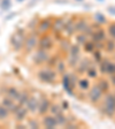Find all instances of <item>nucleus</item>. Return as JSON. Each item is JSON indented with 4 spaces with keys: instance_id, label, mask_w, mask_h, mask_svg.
<instances>
[{
    "instance_id": "1",
    "label": "nucleus",
    "mask_w": 115,
    "mask_h": 129,
    "mask_svg": "<svg viewBox=\"0 0 115 129\" xmlns=\"http://www.w3.org/2000/svg\"><path fill=\"white\" fill-rule=\"evenodd\" d=\"M25 30L23 28H19L16 29V31L9 38V43L15 52L21 51L22 48H24V43H25Z\"/></svg>"
},
{
    "instance_id": "2",
    "label": "nucleus",
    "mask_w": 115,
    "mask_h": 129,
    "mask_svg": "<svg viewBox=\"0 0 115 129\" xmlns=\"http://www.w3.org/2000/svg\"><path fill=\"white\" fill-rule=\"evenodd\" d=\"M37 77L43 83L53 84L56 80V70H53V68H50V67L40 69L37 73Z\"/></svg>"
},
{
    "instance_id": "3",
    "label": "nucleus",
    "mask_w": 115,
    "mask_h": 129,
    "mask_svg": "<svg viewBox=\"0 0 115 129\" xmlns=\"http://www.w3.org/2000/svg\"><path fill=\"white\" fill-rule=\"evenodd\" d=\"M100 111L107 116H113L115 114V97L112 93H107L104 99V104Z\"/></svg>"
},
{
    "instance_id": "4",
    "label": "nucleus",
    "mask_w": 115,
    "mask_h": 129,
    "mask_svg": "<svg viewBox=\"0 0 115 129\" xmlns=\"http://www.w3.org/2000/svg\"><path fill=\"white\" fill-rule=\"evenodd\" d=\"M38 32L37 30L32 31L30 35H28V37L25 38V43H24V50L27 53H30L33 50H36L38 46Z\"/></svg>"
},
{
    "instance_id": "5",
    "label": "nucleus",
    "mask_w": 115,
    "mask_h": 129,
    "mask_svg": "<svg viewBox=\"0 0 115 129\" xmlns=\"http://www.w3.org/2000/svg\"><path fill=\"white\" fill-rule=\"evenodd\" d=\"M50 53L46 50H43V48H37L35 51V53L32 54V62L37 66H40V64H44L47 62V60L50 59Z\"/></svg>"
},
{
    "instance_id": "6",
    "label": "nucleus",
    "mask_w": 115,
    "mask_h": 129,
    "mask_svg": "<svg viewBox=\"0 0 115 129\" xmlns=\"http://www.w3.org/2000/svg\"><path fill=\"white\" fill-rule=\"evenodd\" d=\"M102 94H104V92H102L101 88L99 86V84L97 83L92 88H90V90H89V100L92 104H97V103L100 102Z\"/></svg>"
},
{
    "instance_id": "7",
    "label": "nucleus",
    "mask_w": 115,
    "mask_h": 129,
    "mask_svg": "<svg viewBox=\"0 0 115 129\" xmlns=\"http://www.w3.org/2000/svg\"><path fill=\"white\" fill-rule=\"evenodd\" d=\"M54 47V40L50 35H43L38 39V46L37 48H43L46 51H50Z\"/></svg>"
},
{
    "instance_id": "8",
    "label": "nucleus",
    "mask_w": 115,
    "mask_h": 129,
    "mask_svg": "<svg viewBox=\"0 0 115 129\" xmlns=\"http://www.w3.org/2000/svg\"><path fill=\"white\" fill-rule=\"evenodd\" d=\"M90 67H91V60L89 59V58H86V56H84V58H82L80 60L78 64L76 66V73L80 74V75L86 74V72H88V69Z\"/></svg>"
},
{
    "instance_id": "9",
    "label": "nucleus",
    "mask_w": 115,
    "mask_h": 129,
    "mask_svg": "<svg viewBox=\"0 0 115 129\" xmlns=\"http://www.w3.org/2000/svg\"><path fill=\"white\" fill-rule=\"evenodd\" d=\"M66 21H67V20L64 19V17H56L53 21V23H52V28H51L53 34L59 35V34L63 32L64 25H66Z\"/></svg>"
},
{
    "instance_id": "10",
    "label": "nucleus",
    "mask_w": 115,
    "mask_h": 129,
    "mask_svg": "<svg viewBox=\"0 0 115 129\" xmlns=\"http://www.w3.org/2000/svg\"><path fill=\"white\" fill-rule=\"evenodd\" d=\"M42 123H43V126L45 127V128H47V129H54V128H56V127L59 126L58 121H56L55 115H52V114L51 115L45 114V115L43 116Z\"/></svg>"
},
{
    "instance_id": "11",
    "label": "nucleus",
    "mask_w": 115,
    "mask_h": 129,
    "mask_svg": "<svg viewBox=\"0 0 115 129\" xmlns=\"http://www.w3.org/2000/svg\"><path fill=\"white\" fill-rule=\"evenodd\" d=\"M39 102H40V99L37 98L36 96H30L29 100H28L27 105H25L27 108H28V111H29V113H31V114H36V113H38Z\"/></svg>"
},
{
    "instance_id": "12",
    "label": "nucleus",
    "mask_w": 115,
    "mask_h": 129,
    "mask_svg": "<svg viewBox=\"0 0 115 129\" xmlns=\"http://www.w3.org/2000/svg\"><path fill=\"white\" fill-rule=\"evenodd\" d=\"M62 86H63L64 91L67 92L69 96H74V86H72L71 82H70V77H69V74H63V76H62Z\"/></svg>"
},
{
    "instance_id": "13",
    "label": "nucleus",
    "mask_w": 115,
    "mask_h": 129,
    "mask_svg": "<svg viewBox=\"0 0 115 129\" xmlns=\"http://www.w3.org/2000/svg\"><path fill=\"white\" fill-rule=\"evenodd\" d=\"M51 108V102L48 98H42L39 102V107H38V114L44 116L47 112H50Z\"/></svg>"
},
{
    "instance_id": "14",
    "label": "nucleus",
    "mask_w": 115,
    "mask_h": 129,
    "mask_svg": "<svg viewBox=\"0 0 115 129\" xmlns=\"http://www.w3.org/2000/svg\"><path fill=\"white\" fill-rule=\"evenodd\" d=\"M63 32L67 35V37H72L74 34L76 32V28H75V20L72 19H68L66 21V25H64Z\"/></svg>"
},
{
    "instance_id": "15",
    "label": "nucleus",
    "mask_w": 115,
    "mask_h": 129,
    "mask_svg": "<svg viewBox=\"0 0 115 129\" xmlns=\"http://www.w3.org/2000/svg\"><path fill=\"white\" fill-rule=\"evenodd\" d=\"M28 113H29V111H28L27 106H20V108L14 114V119H15L16 122H22L27 119Z\"/></svg>"
},
{
    "instance_id": "16",
    "label": "nucleus",
    "mask_w": 115,
    "mask_h": 129,
    "mask_svg": "<svg viewBox=\"0 0 115 129\" xmlns=\"http://www.w3.org/2000/svg\"><path fill=\"white\" fill-rule=\"evenodd\" d=\"M52 23L53 22L51 21V19H43L42 21H39L38 27H37L38 32H47L48 30H51Z\"/></svg>"
},
{
    "instance_id": "17",
    "label": "nucleus",
    "mask_w": 115,
    "mask_h": 129,
    "mask_svg": "<svg viewBox=\"0 0 115 129\" xmlns=\"http://www.w3.org/2000/svg\"><path fill=\"white\" fill-rule=\"evenodd\" d=\"M91 38L94 43H97V42H104V40L106 39V34H105V31L102 29L98 28L96 31L92 32Z\"/></svg>"
},
{
    "instance_id": "18",
    "label": "nucleus",
    "mask_w": 115,
    "mask_h": 129,
    "mask_svg": "<svg viewBox=\"0 0 115 129\" xmlns=\"http://www.w3.org/2000/svg\"><path fill=\"white\" fill-rule=\"evenodd\" d=\"M90 27L85 19H78L77 21H75V28L76 32H85L86 29Z\"/></svg>"
},
{
    "instance_id": "19",
    "label": "nucleus",
    "mask_w": 115,
    "mask_h": 129,
    "mask_svg": "<svg viewBox=\"0 0 115 129\" xmlns=\"http://www.w3.org/2000/svg\"><path fill=\"white\" fill-rule=\"evenodd\" d=\"M20 94H21V91H20L19 89L14 88V86H9V88H7V91H6V96L11 97V98H13L15 102H17V100H19Z\"/></svg>"
},
{
    "instance_id": "20",
    "label": "nucleus",
    "mask_w": 115,
    "mask_h": 129,
    "mask_svg": "<svg viewBox=\"0 0 115 129\" xmlns=\"http://www.w3.org/2000/svg\"><path fill=\"white\" fill-rule=\"evenodd\" d=\"M15 104H16V102L13 99V98H11V97H8V96H6V97H4L3 99H1V105L3 106H5L6 108H8L9 110V112H11V110L15 106Z\"/></svg>"
},
{
    "instance_id": "21",
    "label": "nucleus",
    "mask_w": 115,
    "mask_h": 129,
    "mask_svg": "<svg viewBox=\"0 0 115 129\" xmlns=\"http://www.w3.org/2000/svg\"><path fill=\"white\" fill-rule=\"evenodd\" d=\"M81 59H82V55H68L67 63L69 67L76 68V66L78 64V62H80Z\"/></svg>"
},
{
    "instance_id": "22",
    "label": "nucleus",
    "mask_w": 115,
    "mask_h": 129,
    "mask_svg": "<svg viewBox=\"0 0 115 129\" xmlns=\"http://www.w3.org/2000/svg\"><path fill=\"white\" fill-rule=\"evenodd\" d=\"M81 52H82V47L80 44H71L68 51V55H81Z\"/></svg>"
},
{
    "instance_id": "23",
    "label": "nucleus",
    "mask_w": 115,
    "mask_h": 129,
    "mask_svg": "<svg viewBox=\"0 0 115 129\" xmlns=\"http://www.w3.org/2000/svg\"><path fill=\"white\" fill-rule=\"evenodd\" d=\"M29 98H30V94H29V92H27V91H21V94H20V98H19V100H17V104H20L21 106H25L27 105V103H28V100H29Z\"/></svg>"
},
{
    "instance_id": "24",
    "label": "nucleus",
    "mask_w": 115,
    "mask_h": 129,
    "mask_svg": "<svg viewBox=\"0 0 115 129\" xmlns=\"http://www.w3.org/2000/svg\"><path fill=\"white\" fill-rule=\"evenodd\" d=\"M70 42L68 40V38H61L60 39V43H59V47L62 52H68L70 48Z\"/></svg>"
},
{
    "instance_id": "25",
    "label": "nucleus",
    "mask_w": 115,
    "mask_h": 129,
    "mask_svg": "<svg viewBox=\"0 0 115 129\" xmlns=\"http://www.w3.org/2000/svg\"><path fill=\"white\" fill-rule=\"evenodd\" d=\"M88 37L89 36L86 35V34H84V32H78V35L75 36V40H76V43L80 44L81 46H83L84 44L88 42Z\"/></svg>"
},
{
    "instance_id": "26",
    "label": "nucleus",
    "mask_w": 115,
    "mask_h": 129,
    "mask_svg": "<svg viewBox=\"0 0 115 129\" xmlns=\"http://www.w3.org/2000/svg\"><path fill=\"white\" fill-rule=\"evenodd\" d=\"M83 48H84V51L88 52V53H93L96 51V43H94L93 40H88L83 45Z\"/></svg>"
},
{
    "instance_id": "27",
    "label": "nucleus",
    "mask_w": 115,
    "mask_h": 129,
    "mask_svg": "<svg viewBox=\"0 0 115 129\" xmlns=\"http://www.w3.org/2000/svg\"><path fill=\"white\" fill-rule=\"evenodd\" d=\"M77 85L81 90L85 91V90H89V89H90V82H89L88 78H80L77 82Z\"/></svg>"
},
{
    "instance_id": "28",
    "label": "nucleus",
    "mask_w": 115,
    "mask_h": 129,
    "mask_svg": "<svg viewBox=\"0 0 115 129\" xmlns=\"http://www.w3.org/2000/svg\"><path fill=\"white\" fill-rule=\"evenodd\" d=\"M55 118H56V121H58L59 126H66V124H67V122L69 121L68 116L64 115L63 112H61V113H59L58 115H55Z\"/></svg>"
},
{
    "instance_id": "29",
    "label": "nucleus",
    "mask_w": 115,
    "mask_h": 129,
    "mask_svg": "<svg viewBox=\"0 0 115 129\" xmlns=\"http://www.w3.org/2000/svg\"><path fill=\"white\" fill-rule=\"evenodd\" d=\"M66 69H67L66 62L62 61V60H59V62H58V64H56V67H55L56 73H59V74H62V75H63L64 73H66Z\"/></svg>"
},
{
    "instance_id": "30",
    "label": "nucleus",
    "mask_w": 115,
    "mask_h": 129,
    "mask_svg": "<svg viewBox=\"0 0 115 129\" xmlns=\"http://www.w3.org/2000/svg\"><path fill=\"white\" fill-rule=\"evenodd\" d=\"M58 62H59V58L56 55H51L50 59L47 60V62H46V64H47V67H50V68H55Z\"/></svg>"
},
{
    "instance_id": "31",
    "label": "nucleus",
    "mask_w": 115,
    "mask_h": 129,
    "mask_svg": "<svg viewBox=\"0 0 115 129\" xmlns=\"http://www.w3.org/2000/svg\"><path fill=\"white\" fill-rule=\"evenodd\" d=\"M9 113L11 112H9L8 108H6L3 105H0V121H5L9 116Z\"/></svg>"
},
{
    "instance_id": "32",
    "label": "nucleus",
    "mask_w": 115,
    "mask_h": 129,
    "mask_svg": "<svg viewBox=\"0 0 115 129\" xmlns=\"http://www.w3.org/2000/svg\"><path fill=\"white\" fill-rule=\"evenodd\" d=\"M63 112V110H62V107L60 106V105L58 104H51V108H50V113H51L52 115H58L59 113Z\"/></svg>"
},
{
    "instance_id": "33",
    "label": "nucleus",
    "mask_w": 115,
    "mask_h": 129,
    "mask_svg": "<svg viewBox=\"0 0 115 129\" xmlns=\"http://www.w3.org/2000/svg\"><path fill=\"white\" fill-rule=\"evenodd\" d=\"M94 20H96V22L98 24H105L106 22H107L105 15L102 13H100V12H98V13L94 14Z\"/></svg>"
},
{
    "instance_id": "34",
    "label": "nucleus",
    "mask_w": 115,
    "mask_h": 129,
    "mask_svg": "<svg viewBox=\"0 0 115 129\" xmlns=\"http://www.w3.org/2000/svg\"><path fill=\"white\" fill-rule=\"evenodd\" d=\"M1 11H9L12 8V0H0Z\"/></svg>"
},
{
    "instance_id": "35",
    "label": "nucleus",
    "mask_w": 115,
    "mask_h": 129,
    "mask_svg": "<svg viewBox=\"0 0 115 129\" xmlns=\"http://www.w3.org/2000/svg\"><path fill=\"white\" fill-rule=\"evenodd\" d=\"M108 61H109L108 59H105V58H102V60L99 62V70H100V73H101V74H106V72H107Z\"/></svg>"
},
{
    "instance_id": "36",
    "label": "nucleus",
    "mask_w": 115,
    "mask_h": 129,
    "mask_svg": "<svg viewBox=\"0 0 115 129\" xmlns=\"http://www.w3.org/2000/svg\"><path fill=\"white\" fill-rule=\"evenodd\" d=\"M105 50L107 52H113L115 50V42L114 39H109L106 42V44H105Z\"/></svg>"
},
{
    "instance_id": "37",
    "label": "nucleus",
    "mask_w": 115,
    "mask_h": 129,
    "mask_svg": "<svg viewBox=\"0 0 115 129\" xmlns=\"http://www.w3.org/2000/svg\"><path fill=\"white\" fill-rule=\"evenodd\" d=\"M86 75H88L89 78H96L97 76H98V72H97L96 67L91 66V67L88 69V72H86Z\"/></svg>"
},
{
    "instance_id": "38",
    "label": "nucleus",
    "mask_w": 115,
    "mask_h": 129,
    "mask_svg": "<svg viewBox=\"0 0 115 129\" xmlns=\"http://www.w3.org/2000/svg\"><path fill=\"white\" fill-rule=\"evenodd\" d=\"M38 19L37 17H33V19L31 20V21L28 23V29H30V30H32V31H35V29L37 30V27H38Z\"/></svg>"
},
{
    "instance_id": "39",
    "label": "nucleus",
    "mask_w": 115,
    "mask_h": 129,
    "mask_svg": "<svg viewBox=\"0 0 115 129\" xmlns=\"http://www.w3.org/2000/svg\"><path fill=\"white\" fill-rule=\"evenodd\" d=\"M98 84H99V86L101 88V90H102V92H104V93L108 91V89H109V83H108L106 80H100Z\"/></svg>"
},
{
    "instance_id": "40",
    "label": "nucleus",
    "mask_w": 115,
    "mask_h": 129,
    "mask_svg": "<svg viewBox=\"0 0 115 129\" xmlns=\"http://www.w3.org/2000/svg\"><path fill=\"white\" fill-rule=\"evenodd\" d=\"M106 74H108V75H114V74H115V62L108 61L107 72H106Z\"/></svg>"
},
{
    "instance_id": "41",
    "label": "nucleus",
    "mask_w": 115,
    "mask_h": 129,
    "mask_svg": "<svg viewBox=\"0 0 115 129\" xmlns=\"http://www.w3.org/2000/svg\"><path fill=\"white\" fill-rule=\"evenodd\" d=\"M29 128H32V129H37L39 128V123L37 122V120H35V119H30L29 121H28V124H27Z\"/></svg>"
},
{
    "instance_id": "42",
    "label": "nucleus",
    "mask_w": 115,
    "mask_h": 129,
    "mask_svg": "<svg viewBox=\"0 0 115 129\" xmlns=\"http://www.w3.org/2000/svg\"><path fill=\"white\" fill-rule=\"evenodd\" d=\"M92 55H93V60L96 62H100L102 60V56H101V53H100L99 50H96V51L92 53Z\"/></svg>"
},
{
    "instance_id": "43",
    "label": "nucleus",
    "mask_w": 115,
    "mask_h": 129,
    "mask_svg": "<svg viewBox=\"0 0 115 129\" xmlns=\"http://www.w3.org/2000/svg\"><path fill=\"white\" fill-rule=\"evenodd\" d=\"M108 34H109L110 38L115 40V23H110L108 27Z\"/></svg>"
},
{
    "instance_id": "44",
    "label": "nucleus",
    "mask_w": 115,
    "mask_h": 129,
    "mask_svg": "<svg viewBox=\"0 0 115 129\" xmlns=\"http://www.w3.org/2000/svg\"><path fill=\"white\" fill-rule=\"evenodd\" d=\"M61 107H62V110H63V111H67L68 108H69V104H68L67 100H62V103H61Z\"/></svg>"
},
{
    "instance_id": "45",
    "label": "nucleus",
    "mask_w": 115,
    "mask_h": 129,
    "mask_svg": "<svg viewBox=\"0 0 115 129\" xmlns=\"http://www.w3.org/2000/svg\"><path fill=\"white\" fill-rule=\"evenodd\" d=\"M16 12H13V13H11V14H8L7 16H6V19H5V21H8V20H12V19H14V16H16Z\"/></svg>"
},
{
    "instance_id": "46",
    "label": "nucleus",
    "mask_w": 115,
    "mask_h": 129,
    "mask_svg": "<svg viewBox=\"0 0 115 129\" xmlns=\"http://www.w3.org/2000/svg\"><path fill=\"white\" fill-rule=\"evenodd\" d=\"M107 12L110 15H115V6H109V7L107 8Z\"/></svg>"
},
{
    "instance_id": "47",
    "label": "nucleus",
    "mask_w": 115,
    "mask_h": 129,
    "mask_svg": "<svg viewBox=\"0 0 115 129\" xmlns=\"http://www.w3.org/2000/svg\"><path fill=\"white\" fill-rule=\"evenodd\" d=\"M54 4H68L69 0H53Z\"/></svg>"
},
{
    "instance_id": "48",
    "label": "nucleus",
    "mask_w": 115,
    "mask_h": 129,
    "mask_svg": "<svg viewBox=\"0 0 115 129\" xmlns=\"http://www.w3.org/2000/svg\"><path fill=\"white\" fill-rule=\"evenodd\" d=\"M38 1H39V0H30V3L28 4V7H33V6H35Z\"/></svg>"
},
{
    "instance_id": "49",
    "label": "nucleus",
    "mask_w": 115,
    "mask_h": 129,
    "mask_svg": "<svg viewBox=\"0 0 115 129\" xmlns=\"http://www.w3.org/2000/svg\"><path fill=\"white\" fill-rule=\"evenodd\" d=\"M25 127H28V126H23V124H17L16 126V128H20V129H24Z\"/></svg>"
},
{
    "instance_id": "50",
    "label": "nucleus",
    "mask_w": 115,
    "mask_h": 129,
    "mask_svg": "<svg viewBox=\"0 0 115 129\" xmlns=\"http://www.w3.org/2000/svg\"><path fill=\"white\" fill-rule=\"evenodd\" d=\"M75 1H77V3H83L84 0H75Z\"/></svg>"
},
{
    "instance_id": "51",
    "label": "nucleus",
    "mask_w": 115,
    "mask_h": 129,
    "mask_svg": "<svg viewBox=\"0 0 115 129\" xmlns=\"http://www.w3.org/2000/svg\"><path fill=\"white\" fill-rule=\"evenodd\" d=\"M16 1H17V3H23L24 0H16Z\"/></svg>"
},
{
    "instance_id": "52",
    "label": "nucleus",
    "mask_w": 115,
    "mask_h": 129,
    "mask_svg": "<svg viewBox=\"0 0 115 129\" xmlns=\"http://www.w3.org/2000/svg\"><path fill=\"white\" fill-rule=\"evenodd\" d=\"M97 1H99V3H104L105 0H97Z\"/></svg>"
},
{
    "instance_id": "53",
    "label": "nucleus",
    "mask_w": 115,
    "mask_h": 129,
    "mask_svg": "<svg viewBox=\"0 0 115 129\" xmlns=\"http://www.w3.org/2000/svg\"><path fill=\"white\" fill-rule=\"evenodd\" d=\"M114 97H115V93H114Z\"/></svg>"
},
{
    "instance_id": "54",
    "label": "nucleus",
    "mask_w": 115,
    "mask_h": 129,
    "mask_svg": "<svg viewBox=\"0 0 115 129\" xmlns=\"http://www.w3.org/2000/svg\"><path fill=\"white\" fill-rule=\"evenodd\" d=\"M0 102H1V99H0Z\"/></svg>"
}]
</instances>
